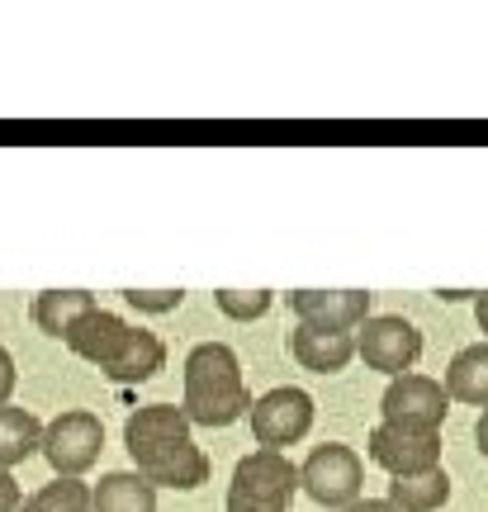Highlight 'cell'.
<instances>
[{"instance_id":"1","label":"cell","mask_w":488,"mask_h":512,"mask_svg":"<svg viewBox=\"0 0 488 512\" xmlns=\"http://www.w3.org/2000/svg\"><path fill=\"white\" fill-rule=\"evenodd\" d=\"M124 446L152 489H199L209 456L190 441V418L176 403H147L124 422Z\"/></svg>"},{"instance_id":"22","label":"cell","mask_w":488,"mask_h":512,"mask_svg":"<svg viewBox=\"0 0 488 512\" xmlns=\"http://www.w3.org/2000/svg\"><path fill=\"white\" fill-rule=\"evenodd\" d=\"M15 356H10V351L0 347V408H5V403H10V394H15Z\"/></svg>"},{"instance_id":"5","label":"cell","mask_w":488,"mask_h":512,"mask_svg":"<svg viewBox=\"0 0 488 512\" xmlns=\"http://www.w3.org/2000/svg\"><path fill=\"white\" fill-rule=\"evenodd\" d=\"M57 479H81L91 470L100 451H105V422L95 418L91 408H67L43 427V446H38Z\"/></svg>"},{"instance_id":"6","label":"cell","mask_w":488,"mask_h":512,"mask_svg":"<svg viewBox=\"0 0 488 512\" xmlns=\"http://www.w3.org/2000/svg\"><path fill=\"white\" fill-rule=\"evenodd\" d=\"M299 484H304V494L313 498V503H323V508H351V503L361 498L365 465L351 446L323 441V446H313L308 460L299 465Z\"/></svg>"},{"instance_id":"3","label":"cell","mask_w":488,"mask_h":512,"mask_svg":"<svg viewBox=\"0 0 488 512\" xmlns=\"http://www.w3.org/2000/svg\"><path fill=\"white\" fill-rule=\"evenodd\" d=\"M252 394L237 366V351L228 342H199L185 356V399L181 413L190 427H233L237 418H247Z\"/></svg>"},{"instance_id":"8","label":"cell","mask_w":488,"mask_h":512,"mask_svg":"<svg viewBox=\"0 0 488 512\" xmlns=\"http://www.w3.org/2000/svg\"><path fill=\"white\" fill-rule=\"evenodd\" d=\"M247 418H252V437L261 451H285L294 441H304L313 427V394L299 384H280L247 408Z\"/></svg>"},{"instance_id":"2","label":"cell","mask_w":488,"mask_h":512,"mask_svg":"<svg viewBox=\"0 0 488 512\" xmlns=\"http://www.w3.org/2000/svg\"><path fill=\"white\" fill-rule=\"evenodd\" d=\"M67 351H76L81 361H91L95 370H105L114 384H143L166 366V347L157 332L133 328L119 313L95 309L91 318H81L67 337Z\"/></svg>"},{"instance_id":"26","label":"cell","mask_w":488,"mask_h":512,"mask_svg":"<svg viewBox=\"0 0 488 512\" xmlns=\"http://www.w3.org/2000/svg\"><path fill=\"white\" fill-rule=\"evenodd\" d=\"M86 512H91V508H86Z\"/></svg>"},{"instance_id":"23","label":"cell","mask_w":488,"mask_h":512,"mask_svg":"<svg viewBox=\"0 0 488 512\" xmlns=\"http://www.w3.org/2000/svg\"><path fill=\"white\" fill-rule=\"evenodd\" d=\"M342 512H398L389 498H356L351 508H342Z\"/></svg>"},{"instance_id":"15","label":"cell","mask_w":488,"mask_h":512,"mask_svg":"<svg viewBox=\"0 0 488 512\" xmlns=\"http://www.w3.org/2000/svg\"><path fill=\"white\" fill-rule=\"evenodd\" d=\"M446 399L474 403V408H488V342H474V347H460L446 366Z\"/></svg>"},{"instance_id":"11","label":"cell","mask_w":488,"mask_h":512,"mask_svg":"<svg viewBox=\"0 0 488 512\" xmlns=\"http://www.w3.org/2000/svg\"><path fill=\"white\" fill-rule=\"evenodd\" d=\"M290 313L308 328L351 332L370 318V294L365 290H294Z\"/></svg>"},{"instance_id":"14","label":"cell","mask_w":488,"mask_h":512,"mask_svg":"<svg viewBox=\"0 0 488 512\" xmlns=\"http://www.w3.org/2000/svg\"><path fill=\"white\" fill-rule=\"evenodd\" d=\"M91 512H157V489L138 470H114L91 489Z\"/></svg>"},{"instance_id":"16","label":"cell","mask_w":488,"mask_h":512,"mask_svg":"<svg viewBox=\"0 0 488 512\" xmlns=\"http://www.w3.org/2000/svg\"><path fill=\"white\" fill-rule=\"evenodd\" d=\"M43 446V422L29 408L5 403L0 408V470H15L19 460H29Z\"/></svg>"},{"instance_id":"13","label":"cell","mask_w":488,"mask_h":512,"mask_svg":"<svg viewBox=\"0 0 488 512\" xmlns=\"http://www.w3.org/2000/svg\"><path fill=\"white\" fill-rule=\"evenodd\" d=\"M95 309H100V304H95L91 290H43L34 299V323H38V332H48V337L62 342V337H67L81 318H91Z\"/></svg>"},{"instance_id":"20","label":"cell","mask_w":488,"mask_h":512,"mask_svg":"<svg viewBox=\"0 0 488 512\" xmlns=\"http://www.w3.org/2000/svg\"><path fill=\"white\" fill-rule=\"evenodd\" d=\"M128 299V309H138V313H176L181 309V290H124Z\"/></svg>"},{"instance_id":"10","label":"cell","mask_w":488,"mask_h":512,"mask_svg":"<svg viewBox=\"0 0 488 512\" xmlns=\"http://www.w3.org/2000/svg\"><path fill=\"white\" fill-rule=\"evenodd\" d=\"M380 408L384 422H408V427H436L441 432V422L451 413V399H446L441 380H432V375H398L384 389Z\"/></svg>"},{"instance_id":"19","label":"cell","mask_w":488,"mask_h":512,"mask_svg":"<svg viewBox=\"0 0 488 512\" xmlns=\"http://www.w3.org/2000/svg\"><path fill=\"white\" fill-rule=\"evenodd\" d=\"M214 304L223 318H233V323H252V318H261V313H271L275 294L271 290H218Z\"/></svg>"},{"instance_id":"18","label":"cell","mask_w":488,"mask_h":512,"mask_svg":"<svg viewBox=\"0 0 488 512\" xmlns=\"http://www.w3.org/2000/svg\"><path fill=\"white\" fill-rule=\"evenodd\" d=\"M86 508H91V489L81 479H53L38 494L24 498L19 512H86Z\"/></svg>"},{"instance_id":"21","label":"cell","mask_w":488,"mask_h":512,"mask_svg":"<svg viewBox=\"0 0 488 512\" xmlns=\"http://www.w3.org/2000/svg\"><path fill=\"white\" fill-rule=\"evenodd\" d=\"M24 508V494H19V484L10 470H0V512H19Z\"/></svg>"},{"instance_id":"12","label":"cell","mask_w":488,"mask_h":512,"mask_svg":"<svg viewBox=\"0 0 488 512\" xmlns=\"http://www.w3.org/2000/svg\"><path fill=\"white\" fill-rule=\"evenodd\" d=\"M290 351L304 370H313V375H332V370H342L346 361L356 356V337H351V332H327V328H308V323H299V328L290 332Z\"/></svg>"},{"instance_id":"24","label":"cell","mask_w":488,"mask_h":512,"mask_svg":"<svg viewBox=\"0 0 488 512\" xmlns=\"http://www.w3.org/2000/svg\"><path fill=\"white\" fill-rule=\"evenodd\" d=\"M474 446H479V456L488 460V408L479 413V422H474Z\"/></svg>"},{"instance_id":"4","label":"cell","mask_w":488,"mask_h":512,"mask_svg":"<svg viewBox=\"0 0 488 512\" xmlns=\"http://www.w3.org/2000/svg\"><path fill=\"white\" fill-rule=\"evenodd\" d=\"M299 494V465H290L285 451H252L237 460L228 484V512H290Z\"/></svg>"},{"instance_id":"7","label":"cell","mask_w":488,"mask_h":512,"mask_svg":"<svg viewBox=\"0 0 488 512\" xmlns=\"http://www.w3.org/2000/svg\"><path fill=\"white\" fill-rule=\"evenodd\" d=\"M370 460L394 479H413L441 470V432L436 427H408V422H380L370 432Z\"/></svg>"},{"instance_id":"25","label":"cell","mask_w":488,"mask_h":512,"mask_svg":"<svg viewBox=\"0 0 488 512\" xmlns=\"http://www.w3.org/2000/svg\"><path fill=\"white\" fill-rule=\"evenodd\" d=\"M474 318H479V332H488V294L474 299Z\"/></svg>"},{"instance_id":"9","label":"cell","mask_w":488,"mask_h":512,"mask_svg":"<svg viewBox=\"0 0 488 512\" xmlns=\"http://www.w3.org/2000/svg\"><path fill=\"white\" fill-rule=\"evenodd\" d=\"M356 356H361L370 370H380L389 380L398 375H413L417 356H422V332L398 318V313H384V318H365L361 337H356Z\"/></svg>"},{"instance_id":"17","label":"cell","mask_w":488,"mask_h":512,"mask_svg":"<svg viewBox=\"0 0 488 512\" xmlns=\"http://www.w3.org/2000/svg\"><path fill=\"white\" fill-rule=\"evenodd\" d=\"M446 498H451V475L446 470H427V475L394 479L389 484V503L398 512H436Z\"/></svg>"}]
</instances>
